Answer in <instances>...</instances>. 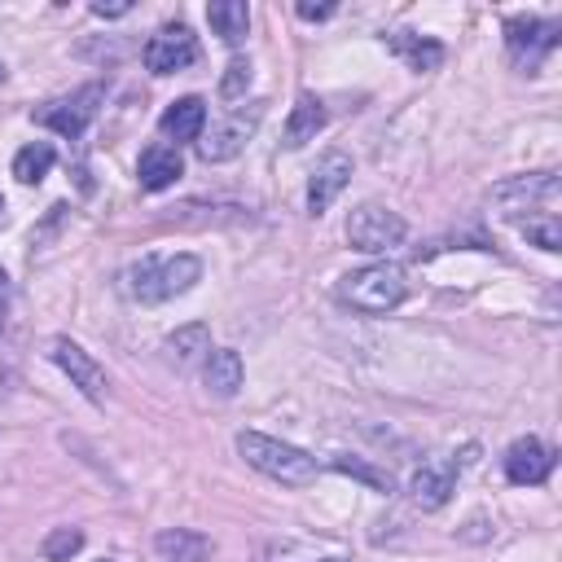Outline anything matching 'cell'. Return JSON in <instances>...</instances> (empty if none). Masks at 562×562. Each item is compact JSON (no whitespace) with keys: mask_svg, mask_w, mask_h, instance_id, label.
<instances>
[{"mask_svg":"<svg viewBox=\"0 0 562 562\" xmlns=\"http://www.w3.org/2000/svg\"><path fill=\"white\" fill-rule=\"evenodd\" d=\"M198 277H202L198 255H140L132 268H123V290L136 303H162L193 290Z\"/></svg>","mask_w":562,"mask_h":562,"instance_id":"1","label":"cell"},{"mask_svg":"<svg viewBox=\"0 0 562 562\" xmlns=\"http://www.w3.org/2000/svg\"><path fill=\"white\" fill-rule=\"evenodd\" d=\"M237 452L246 457V465H255L259 474H268V479H277V483L299 487V483H312V479H316V457H307L303 448L281 443V439H272V435L241 430V435H237Z\"/></svg>","mask_w":562,"mask_h":562,"instance_id":"2","label":"cell"},{"mask_svg":"<svg viewBox=\"0 0 562 562\" xmlns=\"http://www.w3.org/2000/svg\"><path fill=\"white\" fill-rule=\"evenodd\" d=\"M404 294H408V277L400 263H369V268H356L338 281V299L351 303L356 312H369V316L400 307Z\"/></svg>","mask_w":562,"mask_h":562,"instance_id":"3","label":"cell"},{"mask_svg":"<svg viewBox=\"0 0 562 562\" xmlns=\"http://www.w3.org/2000/svg\"><path fill=\"white\" fill-rule=\"evenodd\" d=\"M492 202H496V215L505 220H522L536 215V211H553L558 206V176L553 171H536V176H514L505 184L492 189Z\"/></svg>","mask_w":562,"mask_h":562,"instance_id":"4","label":"cell"},{"mask_svg":"<svg viewBox=\"0 0 562 562\" xmlns=\"http://www.w3.org/2000/svg\"><path fill=\"white\" fill-rule=\"evenodd\" d=\"M347 241L364 255H386L404 241V220L395 211L378 206V202H364L347 215Z\"/></svg>","mask_w":562,"mask_h":562,"instance_id":"5","label":"cell"},{"mask_svg":"<svg viewBox=\"0 0 562 562\" xmlns=\"http://www.w3.org/2000/svg\"><path fill=\"white\" fill-rule=\"evenodd\" d=\"M193 57H198V40H193V31H189L184 22L158 26V31L145 40V48H140L145 70H154V75H176V70H184Z\"/></svg>","mask_w":562,"mask_h":562,"instance_id":"6","label":"cell"},{"mask_svg":"<svg viewBox=\"0 0 562 562\" xmlns=\"http://www.w3.org/2000/svg\"><path fill=\"white\" fill-rule=\"evenodd\" d=\"M105 97V88L101 83H88V88H79V92H70V97H57V101H48V105H40L35 110V123L40 127H53L57 136H83V127L92 123V114H97V101Z\"/></svg>","mask_w":562,"mask_h":562,"instance_id":"7","label":"cell"},{"mask_svg":"<svg viewBox=\"0 0 562 562\" xmlns=\"http://www.w3.org/2000/svg\"><path fill=\"white\" fill-rule=\"evenodd\" d=\"M48 356H53V364L70 378V386H79V395H83V400L105 404V369H101V364H97L79 342H70V338H53Z\"/></svg>","mask_w":562,"mask_h":562,"instance_id":"8","label":"cell"},{"mask_svg":"<svg viewBox=\"0 0 562 562\" xmlns=\"http://www.w3.org/2000/svg\"><path fill=\"white\" fill-rule=\"evenodd\" d=\"M505 44H509V53H514V61H518V66L536 70V66H540V57L558 48V22L514 18V22H505Z\"/></svg>","mask_w":562,"mask_h":562,"instance_id":"9","label":"cell"},{"mask_svg":"<svg viewBox=\"0 0 562 562\" xmlns=\"http://www.w3.org/2000/svg\"><path fill=\"white\" fill-rule=\"evenodd\" d=\"M347 180H351V158H347L342 149L321 154L316 167H312V180H307V211H312V215L329 211V202L347 189Z\"/></svg>","mask_w":562,"mask_h":562,"instance_id":"10","label":"cell"},{"mask_svg":"<svg viewBox=\"0 0 562 562\" xmlns=\"http://www.w3.org/2000/svg\"><path fill=\"white\" fill-rule=\"evenodd\" d=\"M549 470H553V452L540 443V439H514L509 443V452H505V479L509 483H518V487H536V483H544L549 479Z\"/></svg>","mask_w":562,"mask_h":562,"instance_id":"11","label":"cell"},{"mask_svg":"<svg viewBox=\"0 0 562 562\" xmlns=\"http://www.w3.org/2000/svg\"><path fill=\"white\" fill-rule=\"evenodd\" d=\"M457 474H461V461L457 457H435V461H426L417 474H413V501L422 505V509H439L448 496H452V487H457Z\"/></svg>","mask_w":562,"mask_h":562,"instance_id":"12","label":"cell"},{"mask_svg":"<svg viewBox=\"0 0 562 562\" xmlns=\"http://www.w3.org/2000/svg\"><path fill=\"white\" fill-rule=\"evenodd\" d=\"M255 123H259V110H250L246 119L237 114V119L215 123L211 132H202V140H198L202 162H228V158H237V154H241V145H246V136L255 132Z\"/></svg>","mask_w":562,"mask_h":562,"instance_id":"13","label":"cell"},{"mask_svg":"<svg viewBox=\"0 0 562 562\" xmlns=\"http://www.w3.org/2000/svg\"><path fill=\"white\" fill-rule=\"evenodd\" d=\"M136 176H140V189L158 193V189H167V184H176V180L184 176V158H180L176 145H162V140H158V145H149V149L140 154Z\"/></svg>","mask_w":562,"mask_h":562,"instance_id":"14","label":"cell"},{"mask_svg":"<svg viewBox=\"0 0 562 562\" xmlns=\"http://www.w3.org/2000/svg\"><path fill=\"white\" fill-rule=\"evenodd\" d=\"M202 127H206V101H202V97H180V101H171V105L162 110V119H158V132H162L167 140H198Z\"/></svg>","mask_w":562,"mask_h":562,"instance_id":"15","label":"cell"},{"mask_svg":"<svg viewBox=\"0 0 562 562\" xmlns=\"http://www.w3.org/2000/svg\"><path fill=\"white\" fill-rule=\"evenodd\" d=\"M154 553H158V562H206L211 540L202 531H189V527H167L154 536Z\"/></svg>","mask_w":562,"mask_h":562,"instance_id":"16","label":"cell"},{"mask_svg":"<svg viewBox=\"0 0 562 562\" xmlns=\"http://www.w3.org/2000/svg\"><path fill=\"white\" fill-rule=\"evenodd\" d=\"M321 127H325V105H321V97L299 92V101H294V110H290V119H285L281 145H285V149H299V145L316 140Z\"/></svg>","mask_w":562,"mask_h":562,"instance_id":"17","label":"cell"},{"mask_svg":"<svg viewBox=\"0 0 562 562\" xmlns=\"http://www.w3.org/2000/svg\"><path fill=\"white\" fill-rule=\"evenodd\" d=\"M202 378H206V391L211 395H220V400L237 395V386H241V356L233 347H215L206 356V373Z\"/></svg>","mask_w":562,"mask_h":562,"instance_id":"18","label":"cell"},{"mask_svg":"<svg viewBox=\"0 0 562 562\" xmlns=\"http://www.w3.org/2000/svg\"><path fill=\"white\" fill-rule=\"evenodd\" d=\"M206 22L224 44H241L250 31V9L241 0H215V4H206Z\"/></svg>","mask_w":562,"mask_h":562,"instance_id":"19","label":"cell"},{"mask_svg":"<svg viewBox=\"0 0 562 562\" xmlns=\"http://www.w3.org/2000/svg\"><path fill=\"white\" fill-rule=\"evenodd\" d=\"M386 44H391L413 70H435V66L443 61V48H439L435 40H422V35H408V31H395Z\"/></svg>","mask_w":562,"mask_h":562,"instance_id":"20","label":"cell"},{"mask_svg":"<svg viewBox=\"0 0 562 562\" xmlns=\"http://www.w3.org/2000/svg\"><path fill=\"white\" fill-rule=\"evenodd\" d=\"M53 162H57V149H53L48 140H35V145H26V149L13 154V176H18L22 184H40V180L53 171Z\"/></svg>","mask_w":562,"mask_h":562,"instance_id":"21","label":"cell"},{"mask_svg":"<svg viewBox=\"0 0 562 562\" xmlns=\"http://www.w3.org/2000/svg\"><path fill=\"white\" fill-rule=\"evenodd\" d=\"M162 347H167V356H171L176 364H193L202 351H211V334H206V325H184V329H176Z\"/></svg>","mask_w":562,"mask_h":562,"instance_id":"22","label":"cell"},{"mask_svg":"<svg viewBox=\"0 0 562 562\" xmlns=\"http://www.w3.org/2000/svg\"><path fill=\"white\" fill-rule=\"evenodd\" d=\"M518 228L527 233V241H536L540 250H562V220H558V211H536V215H527V220H518Z\"/></svg>","mask_w":562,"mask_h":562,"instance_id":"23","label":"cell"},{"mask_svg":"<svg viewBox=\"0 0 562 562\" xmlns=\"http://www.w3.org/2000/svg\"><path fill=\"white\" fill-rule=\"evenodd\" d=\"M338 474H351V479H360L364 487H373V492H395V479L386 474V470H378V465H369V461H360V457H334L329 461Z\"/></svg>","mask_w":562,"mask_h":562,"instance_id":"24","label":"cell"},{"mask_svg":"<svg viewBox=\"0 0 562 562\" xmlns=\"http://www.w3.org/2000/svg\"><path fill=\"white\" fill-rule=\"evenodd\" d=\"M79 549H83V531L79 527H57V531L44 536V558L48 562H70Z\"/></svg>","mask_w":562,"mask_h":562,"instance_id":"25","label":"cell"},{"mask_svg":"<svg viewBox=\"0 0 562 562\" xmlns=\"http://www.w3.org/2000/svg\"><path fill=\"white\" fill-rule=\"evenodd\" d=\"M259 562H342V558H334V553H316L312 544H268L263 549V558Z\"/></svg>","mask_w":562,"mask_h":562,"instance_id":"26","label":"cell"},{"mask_svg":"<svg viewBox=\"0 0 562 562\" xmlns=\"http://www.w3.org/2000/svg\"><path fill=\"white\" fill-rule=\"evenodd\" d=\"M246 88H250V61L246 57H233L228 70H224V79H220V97L224 101H237Z\"/></svg>","mask_w":562,"mask_h":562,"instance_id":"27","label":"cell"},{"mask_svg":"<svg viewBox=\"0 0 562 562\" xmlns=\"http://www.w3.org/2000/svg\"><path fill=\"white\" fill-rule=\"evenodd\" d=\"M127 9H132L127 0H110V4H105V0H92V13H97V18H123Z\"/></svg>","mask_w":562,"mask_h":562,"instance_id":"28","label":"cell"},{"mask_svg":"<svg viewBox=\"0 0 562 562\" xmlns=\"http://www.w3.org/2000/svg\"><path fill=\"white\" fill-rule=\"evenodd\" d=\"M329 13H334V4H312V0L299 4V18H307V22H325Z\"/></svg>","mask_w":562,"mask_h":562,"instance_id":"29","label":"cell"},{"mask_svg":"<svg viewBox=\"0 0 562 562\" xmlns=\"http://www.w3.org/2000/svg\"><path fill=\"white\" fill-rule=\"evenodd\" d=\"M4 290H9V277L0 272V307H4Z\"/></svg>","mask_w":562,"mask_h":562,"instance_id":"30","label":"cell"},{"mask_svg":"<svg viewBox=\"0 0 562 562\" xmlns=\"http://www.w3.org/2000/svg\"><path fill=\"white\" fill-rule=\"evenodd\" d=\"M0 79H4V61H0Z\"/></svg>","mask_w":562,"mask_h":562,"instance_id":"31","label":"cell"}]
</instances>
